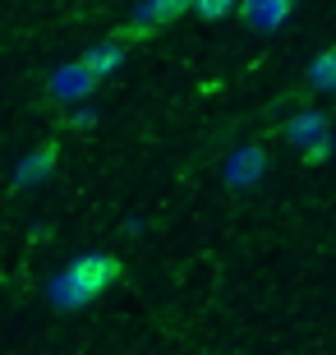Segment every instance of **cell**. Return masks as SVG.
I'll use <instances>...</instances> for the list:
<instances>
[{"mask_svg": "<svg viewBox=\"0 0 336 355\" xmlns=\"http://www.w3.org/2000/svg\"><path fill=\"white\" fill-rule=\"evenodd\" d=\"M327 153H332V139H318L313 148H304V166H318V162H323Z\"/></svg>", "mask_w": 336, "mask_h": 355, "instance_id": "obj_8", "label": "cell"}, {"mask_svg": "<svg viewBox=\"0 0 336 355\" xmlns=\"http://www.w3.org/2000/svg\"><path fill=\"white\" fill-rule=\"evenodd\" d=\"M189 10H194V5H184V0H157V5H139L134 19H143V24H152V28H166V24H175V19H184Z\"/></svg>", "mask_w": 336, "mask_h": 355, "instance_id": "obj_4", "label": "cell"}, {"mask_svg": "<svg viewBox=\"0 0 336 355\" xmlns=\"http://www.w3.org/2000/svg\"><path fill=\"white\" fill-rule=\"evenodd\" d=\"M240 14L254 19V24H281L285 14H290V5H240Z\"/></svg>", "mask_w": 336, "mask_h": 355, "instance_id": "obj_6", "label": "cell"}, {"mask_svg": "<svg viewBox=\"0 0 336 355\" xmlns=\"http://www.w3.org/2000/svg\"><path fill=\"white\" fill-rule=\"evenodd\" d=\"M120 60H125V46L106 37V42H97V46H88V51L78 55V74H83L88 83H102L106 74L120 69Z\"/></svg>", "mask_w": 336, "mask_h": 355, "instance_id": "obj_2", "label": "cell"}, {"mask_svg": "<svg viewBox=\"0 0 336 355\" xmlns=\"http://www.w3.org/2000/svg\"><path fill=\"white\" fill-rule=\"evenodd\" d=\"M55 157H60V144H55V139H46V144H42V153L24 157V166L14 171V189H33V184H42L46 175L55 171Z\"/></svg>", "mask_w": 336, "mask_h": 355, "instance_id": "obj_3", "label": "cell"}, {"mask_svg": "<svg viewBox=\"0 0 336 355\" xmlns=\"http://www.w3.org/2000/svg\"><path fill=\"white\" fill-rule=\"evenodd\" d=\"M309 88L336 92V42L327 46L323 55H313V65H309Z\"/></svg>", "mask_w": 336, "mask_h": 355, "instance_id": "obj_5", "label": "cell"}, {"mask_svg": "<svg viewBox=\"0 0 336 355\" xmlns=\"http://www.w3.org/2000/svg\"><path fill=\"white\" fill-rule=\"evenodd\" d=\"M198 19H226V14H235V5H226V0H207V5H194Z\"/></svg>", "mask_w": 336, "mask_h": 355, "instance_id": "obj_7", "label": "cell"}, {"mask_svg": "<svg viewBox=\"0 0 336 355\" xmlns=\"http://www.w3.org/2000/svg\"><path fill=\"white\" fill-rule=\"evenodd\" d=\"M120 259L116 254H106V250H88V254H78L74 263H69V272L60 277V291H65V300L74 304H92L97 295H106V291L120 282Z\"/></svg>", "mask_w": 336, "mask_h": 355, "instance_id": "obj_1", "label": "cell"}]
</instances>
